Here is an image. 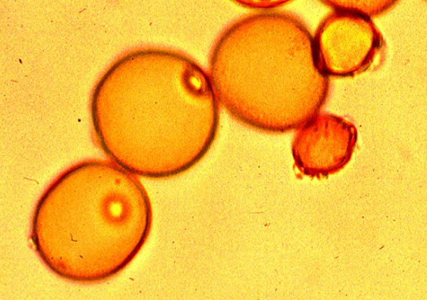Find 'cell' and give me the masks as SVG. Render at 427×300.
I'll use <instances>...</instances> for the list:
<instances>
[{
  "label": "cell",
  "instance_id": "cell-1",
  "mask_svg": "<svg viewBox=\"0 0 427 300\" xmlns=\"http://www.w3.org/2000/svg\"><path fill=\"white\" fill-rule=\"evenodd\" d=\"M148 202L138 181L112 164L90 162L60 176L36 206L33 234L53 232L61 236H120L146 227Z\"/></svg>",
  "mask_w": 427,
  "mask_h": 300
}]
</instances>
